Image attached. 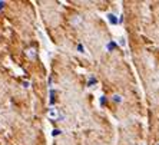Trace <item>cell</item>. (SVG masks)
I'll return each mask as SVG.
<instances>
[{"mask_svg": "<svg viewBox=\"0 0 159 145\" xmlns=\"http://www.w3.org/2000/svg\"><path fill=\"white\" fill-rule=\"evenodd\" d=\"M47 115H49V118H50V119H55V121H56V119H60V118H62V116L59 115L57 109H55V108H52V109L49 111V114H47Z\"/></svg>", "mask_w": 159, "mask_h": 145, "instance_id": "1", "label": "cell"}, {"mask_svg": "<svg viewBox=\"0 0 159 145\" xmlns=\"http://www.w3.org/2000/svg\"><path fill=\"white\" fill-rule=\"evenodd\" d=\"M108 20L112 24H116V23H118V17H116L115 14H112V13H109V14H108Z\"/></svg>", "mask_w": 159, "mask_h": 145, "instance_id": "2", "label": "cell"}, {"mask_svg": "<svg viewBox=\"0 0 159 145\" xmlns=\"http://www.w3.org/2000/svg\"><path fill=\"white\" fill-rule=\"evenodd\" d=\"M116 46H118V43H115V42H109L108 45H106V50L112 52L113 49H116Z\"/></svg>", "mask_w": 159, "mask_h": 145, "instance_id": "3", "label": "cell"}, {"mask_svg": "<svg viewBox=\"0 0 159 145\" xmlns=\"http://www.w3.org/2000/svg\"><path fill=\"white\" fill-rule=\"evenodd\" d=\"M95 83H96V78H95V76H90L89 81H87V86H93Z\"/></svg>", "mask_w": 159, "mask_h": 145, "instance_id": "4", "label": "cell"}, {"mask_svg": "<svg viewBox=\"0 0 159 145\" xmlns=\"http://www.w3.org/2000/svg\"><path fill=\"white\" fill-rule=\"evenodd\" d=\"M55 104V91L52 89L50 91V105H53Z\"/></svg>", "mask_w": 159, "mask_h": 145, "instance_id": "5", "label": "cell"}, {"mask_svg": "<svg viewBox=\"0 0 159 145\" xmlns=\"http://www.w3.org/2000/svg\"><path fill=\"white\" fill-rule=\"evenodd\" d=\"M113 101H115V102H118V104H119V102H122L120 95H113Z\"/></svg>", "mask_w": 159, "mask_h": 145, "instance_id": "6", "label": "cell"}, {"mask_svg": "<svg viewBox=\"0 0 159 145\" xmlns=\"http://www.w3.org/2000/svg\"><path fill=\"white\" fill-rule=\"evenodd\" d=\"M59 134H62V131H60V129H55V131L52 132V135H53V137H57Z\"/></svg>", "mask_w": 159, "mask_h": 145, "instance_id": "7", "label": "cell"}, {"mask_svg": "<svg viewBox=\"0 0 159 145\" xmlns=\"http://www.w3.org/2000/svg\"><path fill=\"white\" fill-rule=\"evenodd\" d=\"M78 50H79V52H85V47H83V46H82V45L79 43V45H78Z\"/></svg>", "mask_w": 159, "mask_h": 145, "instance_id": "8", "label": "cell"}, {"mask_svg": "<svg viewBox=\"0 0 159 145\" xmlns=\"http://www.w3.org/2000/svg\"><path fill=\"white\" fill-rule=\"evenodd\" d=\"M4 4H6L4 1H0V10H1V9H3V7H4Z\"/></svg>", "mask_w": 159, "mask_h": 145, "instance_id": "9", "label": "cell"}, {"mask_svg": "<svg viewBox=\"0 0 159 145\" xmlns=\"http://www.w3.org/2000/svg\"><path fill=\"white\" fill-rule=\"evenodd\" d=\"M103 104H105V98L102 96V98H100V105H103Z\"/></svg>", "mask_w": 159, "mask_h": 145, "instance_id": "10", "label": "cell"}, {"mask_svg": "<svg viewBox=\"0 0 159 145\" xmlns=\"http://www.w3.org/2000/svg\"><path fill=\"white\" fill-rule=\"evenodd\" d=\"M156 145H159V142H158V144H156Z\"/></svg>", "mask_w": 159, "mask_h": 145, "instance_id": "11", "label": "cell"}]
</instances>
